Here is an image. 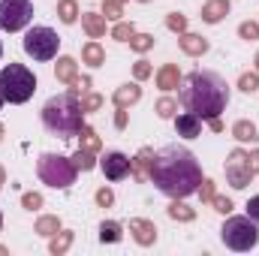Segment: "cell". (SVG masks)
<instances>
[{
  "instance_id": "6da1fadb",
  "label": "cell",
  "mask_w": 259,
  "mask_h": 256,
  "mask_svg": "<svg viewBox=\"0 0 259 256\" xmlns=\"http://www.w3.org/2000/svg\"><path fill=\"white\" fill-rule=\"evenodd\" d=\"M151 181L154 187L172 199L193 196L202 184V166L196 154L184 145H166L163 151L154 154L151 163Z\"/></svg>"
},
{
  "instance_id": "7a4b0ae2",
  "label": "cell",
  "mask_w": 259,
  "mask_h": 256,
  "mask_svg": "<svg viewBox=\"0 0 259 256\" xmlns=\"http://www.w3.org/2000/svg\"><path fill=\"white\" fill-rule=\"evenodd\" d=\"M229 84L220 72L211 69H196L181 81V106L187 112H193L196 118H202V124H208L211 118H220L229 106Z\"/></svg>"
},
{
  "instance_id": "3957f363",
  "label": "cell",
  "mask_w": 259,
  "mask_h": 256,
  "mask_svg": "<svg viewBox=\"0 0 259 256\" xmlns=\"http://www.w3.org/2000/svg\"><path fill=\"white\" fill-rule=\"evenodd\" d=\"M81 115H84V112H81L78 97L66 91V94L52 97V100L42 106V127L49 130L52 136H58V139H75L78 130L84 127Z\"/></svg>"
},
{
  "instance_id": "277c9868",
  "label": "cell",
  "mask_w": 259,
  "mask_h": 256,
  "mask_svg": "<svg viewBox=\"0 0 259 256\" xmlns=\"http://www.w3.org/2000/svg\"><path fill=\"white\" fill-rule=\"evenodd\" d=\"M0 88H3V100H9L12 106H21V103H27L33 97L36 75H33V69H27L24 64L9 61L0 69Z\"/></svg>"
},
{
  "instance_id": "5b68a950",
  "label": "cell",
  "mask_w": 259,
  "mask_h": 256,
  "mask_svg": "<svg viewBox=\"0 0 259 256\" xmlns=\"http://www.w3.org/2000/svg\"><path fill=\"white\" fill-rule=\"evenodd\" d=\"M36 172H39V181L55 187V190L72 187L75 175H78V169L72 166V157H64V154H39Z\"/></svg>"
},
{
  "instance_id": "8992f818",
  "label": "cell",
  "mask_w": 259,
  "mask_h": 256,
  "mask_svg": "<svg viewBox=\"0 0 259 256\" xmlns=\"http://www.w3.org/2000/svg\"><path fill=\"white\" fill-rule=\"evenodd\" d=\"M220 241L235 253H247L259 244V223L250 217H229L220 229Z\"/></svg>"
},
{
  "instance_id": "52a82bcc",
  "label": "cell",
  "mask_w": 259,
  "mask_h": 256,
  "mask_svg": "<svg viewBox=\"0 0 259 256\" xmlns=\"http://www.w3.org/2000/svg\"><path fill=\"white\" fill-rule=\"evenodd\" d=\"M21 49H24V55H27V58H33V61L46 64V61H55V58H58L61 36H58L52 27L39 24V27H30V30L24 33V39H21Z\"/></svg>"
},
{
  "instance_id": "ba28073f",
  "label": "cell",
  "mask_w": 259,
  "mask_h": 256,
  "mask_svg": "<svg viewBox=\"0 0 259 256\" xmlns=\"http://www.w3.org/2000/svg\"><path fill=\"white\" fill-rule=\"evenodd\" d=\"M33 18V3L30 0H0V30H24Z\"/></svg>"
},
{
  "instance_id": "9c48e42d",
  "label": "cell",
  "mask_w": 259,
  "mask_h": 256,
  "mask_svg": "<svg viewBox=\"0 0 259 256\" xmlns=\"http://www.w3.org/2000/svg\"><path fill=\"white\" fill-rule=\"evenodd\" d=\"M250 181H253V172L247 166V151H241V148L229 151V157H226V184L232 190H244Z\"/></svg>"
},
{
  "instance_id": "30bf717a",
  "label": "cell",
  "mask_w": 259,
  "mask_h": 256,
  "mask_svg": "<svg viewBox=\"0 0 259 256\" xmlns=\"http://www.w3.org/2000/svg\"><path fill=\"white\" fill-rule=\"evenodd\" d=\"M100 169L109 181H121L130 175V157L121 151H106V157L100 160Z\"/></svg>"
},
{
  "instance_id": "8fae6325",
  "label": "cell",
  "mask_w": 259,
  "mask_h": 256,
  "mask_svg": "<svg viewBox=\"0 0 259 256\" xmlns=\"http://www.w3.org/2000/svg\"><path fill=\"white\" fill-rule=\"evenodd\" d=\"M130 235L139 247H154L157 244V226L154 220H145V217H133L130 220Z\"/></svg>"
},
{
  "instance_id": "7c38bea8",
  "label": "cell",
  "mask_w": 259,
  "mask_h": 256,
  "mask_svg": "<svg viewBox=\"0 0 259 256\" xmlns=\"http://www.w3.org/2000/svg\"><path fill=\"white\" fill-rule=\"evenodd\" d=\"M151 163H154V148H139V154L130 160V175L136 181H148L151 178Z\"/></svg>"
},
{
  "instance_id": "4fadbf2b",
  "label": "cell",
  "mask_w": 259,
  "mask_h": 256,
  "mask_svg": "<svg viewBox=\"0 0 259 256\" xmlns=\"http://www.w3.org/2000/svg\"><path fill=\"white\" fill-rule=\"evenodd\" d=\"M139 100H142V88H139V81H127V84L115 88V94H112L115 109H130V106H136Z\"/></svg>"
},
{
  "instance_id": "5bb4252c",
  "label": "cell",
  "mask_w": 259,
  "mask_h": 256,
  "mask_svg": "<svg viewBox=\"0 0 259 256\" xmlns=\"http://www.w3.org/2000/svg\"><path fill=\"white\" fill-rule=\"evenodd\" d=\"M157 88L160 91H175V88H181V81H184V75H181V69H178V64H163L160 69H157Z\"/></svg>"
},
{
  "instance_id": "9a60e30c",
  "label": "cell",
  "mask_w": 259,
  "mask_h": 256,
  "mask_svg": "<svg viewBox=\"0 0 259 256\" xmlns=\"http://www.w3.org/2000/svg\"><path fill=\"white\" fill-rule=\"evenodd\" d=\"M178 46H181V52H184V55H190V58H202V55H208V49H211V42H208L205 36L190 33V30L178 36Z\"/></svg>"
},
{
  "instance_id": "2e32d148",
  "label": "cell",
  "mask_w": 259,
  "mask_h": 256,
  "mask_svg": "<svg viewBox=\"0 0 259 256\" xmlns=\"http://www.w3.org/2000/svg\"><path fill=\"white\" fill-rule=\"evenodd\" d=\"M175 130L181 139H196V136H202V118H196L193 112H181V115H175Z\"/></svg>"
},
{
  "instance_id": "e0dca14e",
  "label": "cell",
  "mask_w": 259,
  "mask_h": 256,
  "mask_svg": "<svg viewBox=\"0 0 259 256\" xmlns=\"http://www.w3.org/2000/svg\"><path fill=\"white\" fill-rule=\"evenodd\" d=\"M229 6H232V0H208L205 6H202V21L205 24H220L226 15H229Z\"/></svg>"
},
{
  "instance_id": "ac0fdd59",
  "label": "cell",
  "mask_w": 259,
  "mask_h": 256,
  "mask_svg": "<svg viewBox=\"0 0 259 256\" xmlns=\"http://www.w3.org/2000/svg\"><path fill=\"white\" fill-rule=\"evenodd\" d=\"M81 27L91 39H103L106 36V15L103 12H81Z\"/></svg>"
},
{
  "instance_id": "d6986e66",
  "label": "cell",
  "mask_w": 259,
  "mask_h": 256,
  "mask_svg": "<svg viewBox=\"0 0 259 256\" xmlns=\"http://www.w3.org/2000/svg\"><path fill=\"white\" fill-rule=\"evenodd\" d=\"M55 78H58L61 84H72V81L78 78V64H75V58L61 55L58 64H55Z\"/></svg>"
},
{
  "instance_id": "ffe728a7",
  "label": "cell",
  "mask_w": 259,
  "mask_h": 256,
  "mask_svg": "<svg viewBox=\"0 0 259 256\" xmlns=\"http://www.w3.org/2000/svg\"><path fill=\"white\" fill-rule=\"evenodd\" d=\"M81 64H88L91 69H97V66L106 64V49L97 42V39H91V42H84L81 46Z\"/></svg>"
},
{
  "instance_id": "44dd1931",
  "label": "cell",
  "mask_w": 259,
  "mask_h": 256,
  "mask_svg": "<svg viewBox=\"0 0 259 256\" xmlns=\"http://www.w3.org/2000/svg\"><path fill=\"white\" fill-rule=\"evenodd\" d=\"M61 229H64V223H61L58 214H42V217L33 223V232L42 235V238H52V235H58Z\"/></svg>"
},
{
  "instance_id": "7402d4cb",
  "label": "cell",
  "mask_w": 259,
  "mask_h": 256,
  "mask_svg": "<svg viewBox=\"0 0 259 256\" xmlns=\"http://www.w3.org/2000/svg\"><path fill=\"white\" fill-rule=\"evenodd\" d=\"M232 139L235 142H259V130H256V124L253 121H247V118H241V121H235L232 124Z\"/></svg>"
},
{
  "instance_id": "603a6c76",
  "label": "cell",
  "mask_w": 259,
  "mask_h": 256,
  "mask_svg": "<svg viewBox=\"0 0 259 256\" xmlns=\"http://www.w3.org/2000/svg\"><path fill=\"white\" fill-rule=\"evenodd\" d=\"M166 214H169L172 220H178V223H193L196 220V208H190V205L181 202V199H172L169 208H166Z\"/></svg>"
},
{
  "instance_id": "cb8c5ba5",
  "label": "cell",
  "mask_w": 259,
  "mask_h": 256,
  "mask_svg": "<svg viewBox=\"0 0 259 256\" xmlns=\"http://www.w3.org/2000/svg\"><path fill=\"white\" fill-rule=\"evenodd\" d=\"M72 241H75V232H72V229H61L58 235L49 238V250H52L55 256H64L66 250L72 247Z\"/></svg>"
},
{
  "instance_id": "d4e9b609",
  "label": "cell",
  "mask_w": 259,
  "mask_h": 256,
  "mask_svg": "<svg viewBox=\"0 0 259 256\" xmlns=\"http://www.w3.org/2000/svg\"><path fill=\"white\" fill-rule=\"evenodd\" d=\"M124 238V226L118 220H103L100 223V241L103 244H118Z\"/></svg>"
},
{
  "instance_id": "484cf974",
  "label": "cell",
  "mask_w": 259,
  "mask_h": 256,
  "mask_svg": "<svg viewBox=\"0 0 259 256\" xmlns=\"http://www.w3.org/2000/svg\"><path fill=\"white\" fill-rule=\"evenodd\" d=\"M75 139H78V148H88V151H94V154H100V151H103V142H100L97 130L88 127V124L78 130V136H75Z\"/></svg>"
},
{
  "instance_id": "4316f807",
  "label": "cell",
  "mask_w": 259,
  "mask_h": 256,
  "mask_svg": "<svg viewBox=\"0 0 259 256\" xmlns=\"http://www.w3.org/2000/svg\"><path fill=\"white\" fill-rule=\"evenodd\" d=\"M72 166H75L78 172H91V169H97V166H100V160H97V154H94V151L78 148V151L72 154Z\"/></svg>"
},
{
  "instance_id": "83f0119b",
  "label": "cell",
  "mask_w": 259,
  "mask_h": 256,
  "mask_svg": "<svg viewBox=\"0 0 259 256\" xmlns=\"http://www.w3.org/2000/svg\"><path fill=\"white\" fill-rule=\"evenodd\" d=\"M58 18H61L64 24H75V21L81 18L78 3H75V0H58Z\"/></svg>"
},
{
  "instance_id": "f1b7e54d",
  "label": "cell",
  "mask_w": 259,
  "mask_h": 256,
  "mask_svg": "<svg viewBox=\"0 0 259 256\" xmlns=\"http://www.w3.org/2000/svg\"><path fill=\"white\" fill-rule=\"evenodd\" d=\"M154 42H157V39H154V33H139V30H136V33L130 36V49H133L136 55L151 52V49H154Z\"/></svg>"
},
{
  "instance_id": "f546056e",
  "label": "cell",
  "mask_w": 259,
  "mask_h": 256,
  "mask_svg": "<svg viewBox=\"0 0 259 256\" xmlns=\"http://www.w3.org/2000/svg\"><path fill=\"white\" fill-rule=\"evenodd\" d=\"M154 112H157L163 121H172V118L178 115V100H172V97H163V100H157Z\"/></svg>"
},
{
  "instance_id": "4dcf8cb0",
  "label": "cell",
  "mask_w": 259,
  "mask_h": 256,
  "mask_svg": "<svg viewBox=\"0 0 259 256\" xmlns=\"http://www.w3.org/2000/svg\"><path fill=\"white\" fill-rule=\"evenodd\" d=\"M136 33V24L133 21H115V27H112V39H118V42H130V36Z\"/></svg>"
},
{
  "instance_id": "1f68e13d",
  "label": "cell",
  "mask_w": 259,
  "mask_h": 256,
  "mask_svg": "<svg viewBox=\"0 0 259 256\" xmlns=\"http://www.w3.org/2000/svg\"><path fill=\"white\" fill-rule=\"evenodd\" d=\"M78 103H81V112L88 115V112H100L106 100H103L100 94H94V91H88V94H81V100H78Z\"/></svg>"
},
{
  "instance_id": "d6a6232c",
  "label": "cell",
  "mask_w": 259,
  "mask_h": 256,
  "mask_svg": "<svg viewBox=\"0 0 259 256\" xmlns=\"http://www.w3.org/2000/svg\"><path fill=\"white\" fill-rule=\"evenodd\" d=\"M103 15H106V21H121L124 18V3L121 0H103Z\"/></svg>"
},
{
  "instance_id": "836d02e7",
  "label": "cell",
  "mask_w": 259,
  "mask_h": 256,
  "mask_svg": "<svg viewBox=\"0 0 259 256\" xmlns=\"http://www.w3.org/2000/svg\"><path fill=\"white\" fill-rule=\"evenodd\" d=\"M166 27L172 30V33H187V15H181V12H169L166 15Z\"/></svg>"
},
{
  "instance_id": "e575fe53",
  "label": "cell",
  "mask_w": 259,
  "mask_h": 256,
  "mask_svg": "<svg viewBox=\"0 0 259 256\" xmlns=\"http://www.w3.org/2000/svg\"><path fill=\"white\" fill-rule=\"evenodd\" d=\"M238 91H244V94H256L259 91V72H241V78H238Z\"/></svg>"
},
{
  "instance_id": "d590c367",
  "label": "cell",
  "mask_w": 259,
  "mask_h": 256,
  "mask_svg": "<svg viewBox=\"0 0 259 256\" xmlns=\"http://www.w3.org/2000/svg\"><path fill=\"white\" fill-rule=\"evenodd\" d=\"M46 205V199H42V193H36V190H27V193H21V208H27V211H39Z\"/></svg>"
},
{
  "instance_id": "8d00e7d4",
  "label": "cell",
  "mask_w": 259,
  "mask_h": 256,
  "mask_svg": "<svg viewBox=\"0 0 259 256\" xmlns=\"http://www.w3.org/2000/svg\"><path fill=\"white\" fill-rule=\"evenodd\" d=\"M151 75H154V66L148 64L145 58H139V61L133 64V78H136V81H145V78H151Z\"/></svg>"
},
{
  "instance_id": "74e56055",
  "label": "cell",
  "mask_w": 259,
  "mask_h": 256,
  "mask_svg": "<svg viewBox=\"0 0 259 256\" xmlns=\"http://www.w3.org/2000/svg\"><path fill=\"white\" fill-rule=\"evenodd\" d=\"M238 36L247 39V42L259 39V21H241V24H238Z\"/></svg>"
},
{
  "instance_id": "f35d334b",
  "label": "cell",
  "mask_w": 259,
  "mask_h": 256,
  "mask_svg": "<svg viewBox=\"0 0 259 256\" xmlns=\"http://www.w3.org/2000/svg\"><path fill=\"white\" fill-rule=\"evenodd\" d=\"M94 202H97L100 208H112V205H115V190H112V187H100V190L94 193Z\"/></svg>"
},
{
  "instance_id": "ab89813d",
  "label": "cell",
  "mask_w": 259,
  "mask_h": 256,
  "mask_svg": "<svg viewBox=\"0 0 259 256\" xmlns=\"http://www.w3.org/2000/svg\"><path fill=\"white\" fill-rule=\"evenodd\" d=\"M211 205H214V211H217V214H232V208H235L229 196H217V193H214V199H211Z\"/></svg>"
},
{
  "instance_id": "60d3db41",
  "label": "cell",
  "mask_w": 259,
  "mask_h": 256,
  "mask_svg": "<svg viewBox=\"0 0 259 256\" xmlns=\"http://www.w3.org/2000/svg\"><path fill=\"white\" fill-rule=\"evenodd\" d=\"M199 199H202V202H208V205H211V199H214V181H211V178H202V184H199Z\"/></svg>"
},
{
  "instance_id": "b9f144b4",
  "label": "cell",
  "mask_w": 259,
  "mask_h": 256,
  "mask_svg": "<svg viewBox=\"0 0 259 256\" xmlns=\"http://www.w3.org/2000/svg\"><path fill=\"white\" fill-rule=\"evenodd\" d=\"M244 208H247V217L259 223V196H250V202H247Z\"/></svg>"
},
{
  "instance_id": "7bdbcfd3",
  "label": "cell",
  "mask_w": 259,
  "mask_h": 256,
  "mask_svg": "<svg viewBox=\"0 0 259 256\" xmlns=\"http://www.w3.org/2000/svg\"><path fill=\"white\" fill-rule=\"evenodd\" d=\"M247 166H250V172H253V175H259V148L247 154Z\"/></svg>"
},
{
  "instance_id": "ee69618b",
  "label": "cell",
  "mask_w": 259,
  "mask_h": 256,
  "mask_svg": "<svg viewBox=\"0 0 259 256\" xmlns=\"http://www.w3.org/2000/svg\"><path fill=\"white\" fill-rule=\"evenodd\" d=\"M115 127L127 130V109H118V112H115Z\"/></svg>"
},
{
  "instance_id": "f6af8a7d",
  "label": "cell",
  "mask_w": 259,
  "mask_h": 256,
  "mask_svg": "<svg viewBox=\"0 0 259 256\" xmlns=\"http://www.w3.org/2000/svg\"><path fill=\"white\" fill-rule=\"evenodd\" d=\"M208 127L214 130V133H223V121H220V118H211V121H208Z\"/></svg>"
},
{
  "instance_id": "bcb514c9",
  "label": "cell",
  "mask_w": 259,
  "mask_h": 256,
  "mask_svg": "<svg viewBox=\"0 0 259 256\" xmlns=\"http://www.w3.org/2000/svg\"><path fill=\"white\" fill-rule=\"evenodd\" d=\"M3 184H6V169L0 166V190H3Z\"/></svg>"
},
{
  "instance_id": "7dc6e473",
  "label": "cell",
  "mask_w": 259,
  "mask_h": 256,
  "mask_svg": "<svg viewBox=\"0 0 259 256\" xmlns=\"http://www.w3.org/2000/svg\"><path fill=\"white\" fill-rule=\"evenodd\" d=\"M253 69L259 72V52H256V58H253Z\"/></svg>"
},
{
  "instance_id": "c3c4849f",
  "label": "cell",
  "mask_w": 259,
  "mask_h": 256,
  "mask_svg": "<svg viewBox=\"0 0 259 256\" xmlns=\"http://www.w3.org/2000/svg\"><path fill=\"white\" fill-rule=\"evenodd\" d=\"M3 103H6V100H3V88H0V109H3Z\"/></svg>"
},
{
  "instance_id": "681fc988",
  "label": "cell",
  "mask_w": 259,
  "mask_h": 256,
  "mask_svg": "<svg viewBox=\"0 0 259 256\" xmlns=\"http://www.w3.org/2000/svg\"><path fill=\"white\" fill-rule=\"evenodd\" d=\"M3 133H6V127H3V124H0V142H3Z\"/></svg>"
},
{
  "instance_id": "f907efd6",
  "label": "cell",
  "mask_w": 259,
  "mask_h": 256,
  "mask_svg": "<svg viewBox=\"0 0 259 256\" xmlns=\"http://www.w3.org/2000/svg\"><path fill=\"white\" fill-rule=\"evenodd\" d=\"M0 58H3V42H0Z\"/></svg>"
},
{
  "instance_id": "816d5d0a",
  "label": "cell",
  "mask_w": 259,
  "mask_h": 256,
  "mask_svg": "<svg viewBox=\"0 0 259 256\" xmlns=\"http://www.w3.org/2000/svg\"><path fill=\"white\" fill-rule=\"evenodd\" d=\"M0 229H3V214H0Z\"/></svg>"
},
{
  "instance_id": "f5cc1de1",
  "label": "cell",
  "mask_w": 259,
  "mask_h": 256,
  "mask_svg": "<svg viewBox=\"0 0 259 256\" xmlns=\"http://www.w3.org/2000/svg\"><path fill=\"white\" fill-rule=\"evenodd\" d=\"M139 3H151V0H139Z\"/></svg>"
},
{
  "instance_id": "db71d44e",
  "label": "cell",
  "mask_w": 259,
  "mask_h": 256,
  "mask_svg": "<svg viewBox=\"0 0 259 256\" xmlns=\"http://www.w3.org/2000/svg\"><path fill=\"white\" fill-rule=\"evenodd\" d=\"M121 3H127V0H121Z\"/></svg>"
}]
</instances>
